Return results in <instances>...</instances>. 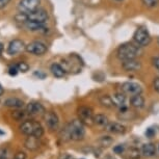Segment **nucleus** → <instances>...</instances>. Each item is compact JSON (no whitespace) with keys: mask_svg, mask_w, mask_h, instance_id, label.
I'll return each instance as SVG.
<instances>
[{"mask_svg":"<svg viewBox=\"0 0 159 159\" xmlns=\"http://www.w3.org/2000/svg\"><path fill=\"white\" fill-rule=\"evenodd\" d=\"M41 143H40V137L37 136H28V139H26L25 142V148L30 150V151H34V150H38L40 148Z\"/></svg>","mask_w":159,"mask_h":159,"instance_id":"nucleus-17","label":"nucleus"},{"mask_svg":"<svg viewBox=\"0 0 159 159\" xmlns=\"http://www.w3.org/2000/svg\"><path fill=\"white\" fill-rule=\"evenodd\" d=\"M99 102H100V104L102 106L106 107V108H112V107H115L111 96H108V95L101 96V97L99 98Z\"/></svg>","mask_w":159,"mask_h":159,"instance_id":"nucleus-24","label":"nucleus"},{"mask_svg":"<svg viewBox=\"0 0 159 159\" xmlns=\"http://www.w3.org/2000/svg\"><path fill=\"white\" fill-rule=\"evenodd\" d=\"M3 94V88H2V85L0 84V96Z\"/></svg>","mask_w":159,"mask_h":159,"instance_id":"nucleus-41","label":"nucleus"},{"mask_svg":"<svg viewBox=\"0 0 159 159\" xmlns=\"http://www.w3.org/2000/svg\"><path fill=\"white\" fill-rule=\"evenodd\" d=\"M98 143L102 148H108V147H110L113 143V139L111 136H108V135L101 136L100 139H98Z\"/></svg>","mask_w":159,"mask_h":159,"instance_id":"nucleus-25","label":"nucleus"},{"mask_svg":"<svg viewBox=\"0 0 159 159\" xmlns=\"http://www.w3.org/2000/svg\"><path fill=\"white\" fill-rule=\"evenodd\" d=\"M41 0H20L18 3V10L21 13L29 14L40 8Z\"/></svg>","mask_w":159,"mask_h":159,"instance_id":"nucleus-6","label":"nucleus"},{"mask_svg":"<svg viewBox=\"0 0 159 159\" xmlns=\"http://www.w3.org/2000/svg\"><path fill=\"white\" fill-rule=\"evenodd\" d=\"M4 105L10 108L20 109L24 107V102L19 98H8L4 101Z\"/></svg>","mask_w":159,"mask_h":159,"instance_id":"nucleus-18","label":"nucleus"},{"mask_svg":"<svg viewBox=\"0 0 159 159\" xmlns=\"http://www.w3.org/2000/svg\"><path fill=\"white\" fill-rule=\"evenodd\" d=\"M3 134H4V132H3V131H1V130H0V135H3Z\"/></svg>","mask_w":159,"mask_h":159,"instance_id":"nucleus-42","label":"nucleus"},{"mask_svg":"<svg viewBox=\"0 0 159 159\" xmlns=\"http://www.w3.org/2000/svg\"><path fill=\"white\" fill-rule=\"evenodd\" d=\"M45 123H46V125L49 130L55 131L58 129L59 119L54 111H48L45 113Z\"/></svg>","mask_w":159,"mask_h":159,"instance_id":"nucleus-10","label":"nucleus"},{"mask_svg":"<svg viewBox=\"0 0 159 159\" xmlns=\"http://www.w3.org/2000/svg\"><path fill=\"white\" fill-rule=\"evenodd\" d=\"M128 158L129 159H139L140 158V152L137 148H130L127 151Z\"/></svg>","mask_w":159,"mask_h":159,"instance_id":"nucleus-26","label":"nucleus"},{"mask_svg":"<svg viewBox=\"0 0 159 159\" xmlns=\"http://www.w3.org/2000/svg\"><path fill=\"white\" fill-rule=\"evenodd\" d=\"M27 21L37 23H45L48 20V13L43 8H38L34 11H31L29 14H26Z\"/></svg>","mask_w":159,"mask_h":159,"instance_id":"nucleus-9","label":"nucleus"},{"mask_svg":"<svg viewBox=\"0 0 159 159\" xmlns=\"http://www.w3.org/2000/svg\"><path fill=\"white\" fill-rule=\"evenodd\" d=\"M142 154L146 157H153L156 154V147L154 143H145L142 148Z\"/></svg>","mask_w":159,"mask_h":159,"instance_id":"nucleus-21","label":"nucleus"},{"mask_svg":"<svg viewBox=\"0 0 159 159\" xmlns=\"http://www.w3.org/2000/svg\"><path fill=\"white\" fill-rule=\"evenodd\" d=\"M78 119L81 121L85 126H93L94 125V118L95 115L93 112V109L88 106H80L77 110Z\"/></svg>","mask_w":159,"mask_h":159,"instance_id":"nucleus-4","label":"nucleus"},{"mask_svg":"<svg viewBox=\"0 0 159 159\" xmlns=\"http://www.w3.org/2000/svg\"><path fill=\"white\" fill-rule=\"evenodd\" d=\"M103 159H116V158L113 157V156H111V155H106Z\"/></svg>","mask_w":159,"mask_h":159,"instance_id":"nucleus-39","label":"nucleus"},{"mask_svg":"<svg viewBox=\"0 0 159 159\" xmlns=\"http://www.w3.org/2000/svg\"><path fill=\"white\" fill-rule=\"evenodd\" d=\"M143 53L142 47L139 45H134L131 43L123 44L119 47L116 55L121 61H128V59H134Z\"/></svg>","mask_w":159,"mask_h":159,"instance_id":"nucleus-2","label":"nucleus"},{"mask_svg":"<svg viewBox=\"0 0 159 159\" xmlns=\"http://www.w3.org/2000/svg\"><path fill=\"white\" fill-rule=\"evenodd\" d=\"M143 4L149 8L156 7L159 4V0H142Z\"/></svg>","mask_w":159,"mask_h":159,"instance_id":"nucleus-27","label":"nucleus"},{"mask_svg":"<svg viewBox=\"0 0 159 159\" xmlns=\"http://www.w3.org/2000/svg\"><path fill=\"white\" fill-rule=\"evenodd\" d=\"M2 51H3V45L0 43V56H1V54H2Z\"/></svg>","mask_w":159,"mask_h":159,"instance_id":"nucleus-40","label":"nucleus"},{"mask_svg":"<svg viewBox=\"0 0 159 159\" xmlns=\"http://www.w3.org/2000/svg\"><path fill=\"white\" fill-rule=\"evenodd\" d=\"M134 113L131 111V110L128 109V107H122V108H119V115L118 118L123 120V121H130L134 118Z\"/></svg>","mask_w":159,"mask_h":159,"instance_id":"nucleus-20","label":"nucleus"},{"mask_svg":"<svg viewBox=\"0 0 159 159\" xmlns=\"http://www.w3.org/2000/svg\"><path fill=\"white\" fill-rule=\"evenodd\" d=\"M18 72H19V70H18L17 65L13 66V67H11L10 69H8V73H10V75H11V76H15V75H17Z\"/></svg>","mask_w":159,"mask_h":159,"instance_id":"nucleus-33","label":"nucleus"},{"mask_svg":"<svg viewBox=\"0 0 159 159\" xmlns=\"http://www.w3.org/2000/svg\"><path fill=\"white\" fill-rule=\"evenodd\" d=\"M153 88H154L155 92L159 93V77L154 79V81H153Z\"/></svg>","mask_w":159,"mask_h":159,"instance_id":"nucleus-36","label":"nucleus"},{"mask_svg":"<svg viewBox=\"0 0 159 159\" xmlns=\"http://www.w3.org/2000/svg\"><path fill=\"white\" fill-rule=\"evenodd\" d=\"M61 159H74V157H72L71 155L67 154V153H65V154H62L61 156Z\"/></svg>","mask_w":159,"mask_h":159,"instance_id":"nucleus-38","label":"nucleus"},{"mask_svg":"<svg viewBox=\"0 0 159 159\" xmlns=\"http://www.w3.org/2000/svg\"><path fill=\"white\" fill-rule=\"evenodd\" d=\"M25 26L26 29H28L29 31L34 32H41V34H45L48 31V28L45 27L44 23H37V22H31V21H27L26 23L23 24Z\"/></svg>","mask_w":159,"mask_h":159,"instance_id":"nucleus-13","label":"nucleus"},{"mask_svg":"<svg viewBox=\"0 0 159 159\" xmlns=\"http://www.w3.org/2000/svg\"><path fill=\"white\" fill-rule=\"evenodd\" d=\"M106 130L109 132V133H112V134H118V135H121V134H124L126 132V127L123 126L122 124L120 123H110L107 125L106 127Z\"/></svg>","mask_w":159,"mask_h":159,"instance_id":"nucleus-15","label":"nucleus"},{"mask_svg":"<svg viewBox=\"0 0 159 159\" xmlns=\"http://www.w3.org/2000/svg\"><path fill=\"white\" fill-rule=\"evenodd\" d=\"M11 151L7 148H0V159H10Z\"/></svg>","mask_w":159,"mask_h":159,"instance_id":"nucleus-28","label":"nucleus"},{"mask_svg":"<svg viewBox=\"0 0 159 159\" xmlns=\"http://www.w3.org/2000/svg\"><path fill=\"white\" fill-rule=\"evenodd\" d=\"M113 104H115V107H119V108H122V107H126L127 105V97H126L125 94L123 93H116L113 96H111Z\"/></svg>","mask_w":159,"mask_h":159,"instance_id":"nucleus-16","label":"nucleus"},{"mask_svg":"<svg viewBox=\"0 0 159 159\" xmlns=\"http://www.w3.org/2000/svg\"><path fill=\"white\" fill-rule=\"evenodd\" d=\"M116 1H118V2H122V1H124V0H116Z\"/></svg>","mask_w":159,"mask_h":159,"instance_id":"nucleus-43","label":"nucleus"},{"mask_svg":"<svg viewBox=\"0 0 159 159\" xmlns=\"http://www.w3.org/2000/svg\"><path fill=\"white\" fill-rule=\"evenodd\" d=\"M13 159H26V154L24 152H18L15 154Z\"/></svg>","mask_w":159,"mask_h":159,"instance_id":"nucleus-34","label":"nucleus"},{"mask_svg":"<svg viewBox=\"0 0 159 159\" xmlns=\"http://www.w3.org/2000/svg\"><path fill=\"white\" fill-rule=\"evenodd\" d=\"M157 43H158V45H159V38L157 39Z\"/></svg>","mask_w":159,"mask_h":159,"instance_id":"nucleus-44","label":"nucleus"},{"mask_svg":"<svg viewBox=\"0 0 159 159\" xmlns=\"http://www.w3.org/2000/svg\"><path fill=\"white\" fill-rule=\"evenodd\" d=\"M25 116H26V113L22 111V110H17V111H14L13 113V118L15 120H17V121H21L22 119L25 118Z\"/></svg>","mask_w":159,"mask_h":159,"instance_id":"nucleus-29","label":"nucleus"},{"mask_svg":"<svg viewBox=\"0 0 159 159\" xmlns=\"http://www.w3.org/2000/svg\"><path fill=\"white\" fill-rule=\"evenodd\" d=\"M121 92L126 96H134L143 93V88L135 82H124L121 85Z\"/></svg>","mask_w":159,"mask_h":159,"instance_id":"nucleus-8","label":"nucleus"},{"mask_svg":"<svg viewBox=\"0 0 159 159\" xmlns=\"http://www.w3.org/2000/svg\"><path fill=\"white\" fill-rule=\"evenodd\" d=\"M152 61H153V66H154L156 70L159 72V55L155 56V57H153Z\"/></svg>","mask_w":159,"mask_h":159,"instance_id":"nucleus-35","label":"nucleus"},{"mask_svg":"<svg viewBox=\"0 0 159 159\" xmlns=\"http://www.w3.org/2000/svg\"><path fill=\"white\" fill-rule=\"evenodd\" d=\"M113 152H115L116 154L122 155V154H124V153L126 152V148L123 145H118V146H116L115 148H113Z\"/></svg>","mask_w":159,"mask_h":159,"instance_id":"nucleus-31","label":"nucleus"},{"mask_svg":"<svg viewBox=\"0 0 159 159\" xmlns=\"http://www.w3.org/2000/svg\"><path fill=\"white\" fill-rule=\"evenodd\" d=\"M50 71H51V73H52L53 76L57 77V78L64 77L65 74H66V70L64 69V67H62V66H61L59 64H53V65H51Z\"/></svg>","mask_w":159,"mask_h":159,"instance_id":"nucleus-22","label":"nucleus"},{"mask_svg":"<svg viewBox=\"0 0 159 159\" xmlns=\"http://www.w3.org/2000/svg\"><path fill=\"white\" fill-rule=\"evenodd\" d=\"M10 1H11V0H0V10L7 7Z\"/></svg>","mask_w":159,"mask_h":159,"instance_id":"nucleus-37","label":"nucleus"},{"mask_svg":"<svg viewBox=\"0 0 159 159\" xmlns=\"http://www.w3.org/2000/svg\"><path fill=\"white\" fill-rule=\"evenodd\" d=\"M25 44L23 41L21 40H13L8 44L7 47V53L10 55H18L19 53H21L22 51L25 50Z\"/></svg>","mask_w":159,"mask_h":159,"instance_id":"nucleus-11","label":"nucleus"},{"mask_svg":"<svg viewBox=\"0 0 159 159\" xmlns=\"http://www.w3.org/2000/svg\"><path fill=\"white\" fill-rule=\"evenodd\" d=\"M130 103L132 107H134L136 109H140L145 106V98L143 97L142 94L134 95L130 99Z\"/></svg>","mask_w":159,"mask_h":159,"instance_id":"nucleus-19","label":"nucleus"},{"mask_svg":"<svg viewBox=\"0 0 159 159\" xmlns=\"http://www.w3.org/2000/svg\"><path fill=\"white\" fill-rule=\"evenodd\" d=\"M133 41L135 42L136 45H139L140 47H145L147 45H149L150 42H151V37H150L148 29L146 27L137 28L136 31L134 32Z\"/></svg>","mask_w":159,"mask_h":159,"instance_id":"nucleus-5","label":"nucleus"},{"mask_svg":"<svg viewBox=\"0 0 159 159\" xmlns=\"http://www.w3.org/2000/svg\"><path fill=\"white\" fill-rule=\"evenodd\" d=\"M26 112L31 116H39L46 113V110H45L43 105L39 102H30L26 107Z\"/></svg>","mask_w":159,"mask_h":159,"instance_id":"nucleus-12","label":"nucleus"},{"mask_svg":"<svg viewBox=\"0 0 159 159\" xmlns=\"http://www.w3.org/2000/svg\"><path fill=\"white\" fill-rule=\"evenodd\" d=\"M20 131L23 134L27 136H37V137H42L44 134V128L39 122L31 121V120H27L24 121L22 124L20 125Z\"/></svg>","mask_w":159,"mask_h":159,"instance_id":"nucleus-3","label":"nucleus"},{"mask_svg":"<svg viewBox=\"0 0 159 159\" xmlns=\"http://www.w3.org/2000/svg\"><path fill=\"white\" fill-rule=\"evenodd\" d=\"M145 134H146V136L148 137V139H152L153 136H155L156 132H155V130H154L153 128H148V129L146 130Z\"/></svg>","mask_w":159,"mask_h":159,"instance_id":"nucleus-32","label":"nucleus"},{"mask_svg":"<svg viewBox=\"0 0 159 159\" xmlns=\"http://www.w3.org/2000/svg\"><path fill=\"white\" fill-rule=\"evenodd\" d=\"M25 50L28 53L34 55H44L47 52V46L44 43H42V42L34 41L29 43L28 45H26Z\"/></svg>","mask_w":159,"mask_h":159,"instance_id":"nucleus-7","label":"nucleus"},{"mask_svg":"<svg viewBox=\"0 0 159 159\" xmlns=\"http://www.w3.org/2000/svg\"><path fill=\"white\" fill-rule=\"evenodd\" d=\"M18 67V70L19 72H23V73H25V72H27L29 70V66L26 64V62H19V64L17 65Z\"/></svg>","mask_w":159,"mask_h":159,"instance_id":"nucleus-30","label":"nucleus"},{"mask_svg":"<svg viewBox=\"0 0 159 159\" xmlns=\"http://www.w3.org/2000/svg\"><path fill=\"white\" fill-rule=\"evenodd\" d=\"M123 69L127 72H134V71H139L142 68V64L139 61H137L136 58L134 59H128V61H123Z\"/></svg>","mask_w":159,"mask_h":159,"instance_id":"nucleus-14","label":"nucleus"},{"mask_svg":"<svg viewBox=\"0 0 159 159\" xmlns=\"http://www.w3.org/2000/svg\"><path fill=\"white\" fill-rule=\"evenodd\" d=\"M94 124L97 125L98 127L106 128L107 125L109 124V120L104 115H96L94 118Z\"/></svg>","mask_w":159,"mask_h":159,"instance_id":"nucleus-23","label":"nucleus"},{"mask_svg":"<svg viewBox=\"0 0 159 159\" xmlns=\"http://www.w3.org/2000/svg\"><path fill=\"white\" fill-rule=\"evenodd\" d=\"M62 139L74 140V142H79L82 140L85 136V128L84 124L78 120H73L67 127L65 128L64 132H62Z\"/></svg>","mask_w":159,"mask_h":159,"instance_id":"nucleus-1","label":"nucleus"}]
</instances>
